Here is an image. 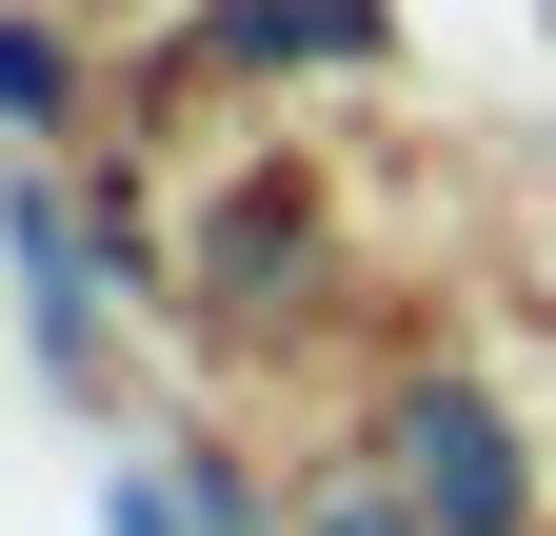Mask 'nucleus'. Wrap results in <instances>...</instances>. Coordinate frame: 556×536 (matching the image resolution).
Instances as JSON below:
<instances>
[{
	"instance_id": "nucleus-1",
	"label": "nucleus",
	"mask_w": 556,
	"mask_h": 536,
	"mask_svg": "<svg viewBox=\"0 0 556 536\" xmlns=\"http://www.w3.org/2000/svg\"><path fill=\"white\" fill-rule=\"evenodd\" d=\"M397 497L438 516V536H517V516H536V457L497 437L477 378H417V397H397Z\"/></svg>"
},
{
	"instance_id": "nucleus-4",
	"label": "nucleus",
	"mask_w": 556,
	"mask_h": 536,
	"mask_svg": "<svg viewBox=\"0 0 556 536\" xmlns=\"http://www.w3.org/2000/svg\"><path fill=\"white\" fill-rule=\"evenodd\" d=\"M60 100H80V80H60V40H40V21H0V119H60Z\"/></svg>"
},
{
	"instance_id": "nucleus-2",
	"label": "nucleus",
	"mask_w": 556,
	"mask_h": 536,
	"mask_svg": "<svg viewBox=\"0 0 556 536\" xmlns=\"http://www.w3.org/2000/svg\"><path fill=\"white\" fill-rule=\"evenodd\" d=\"M0 239H21V298H40V358L80 378V358H100V298H80V219H60V199H21Z\"/></svg>"
},
{
	"instance_id": "nucleus-5",
	"label": "nucleus",
	"mask_w": 556,
	"mask_h": 536,
	"mask_svg": "<svg viewBox=\"0 0 556 536\" xmlns=\"http://www.w3.org/2000/svg\"><path fill=\"white\" fill-rule=\"evenodd\" d=\"M119 536H219V516H199L179 477H119Z\"/></svg>"
},
{
	"instance_id": "nucleus-3",
	"label": "nucleus",
	"mask_w": 556,
	"mask_h": 536,
	"mask_svg": "<svg viewBox=\"0 0 556 536\" xmlns=\"http://www.w3.org/2000/svg\"><path fill=\"white\" fill-rule=\"evenodd\" d=\"M299 239H318V179H239V199H219V298L299 279Z\"/></svg>"
},
{
	"instance_id": "nucleus-6",
	"label": "nucleus",
	"mask_w": 556,
	"mask_h": 536,
	"mask_svg": "<svg viewBox=\"0 0 556 536\" xmlns=\"http://www.w3.org/2000/svg\"><path fill=\"white\" fill-rule=\"evenodd\" d=\"M318 536H438V516H397V497H358V516H318Z\"/></svg>"
}]
</instances>
